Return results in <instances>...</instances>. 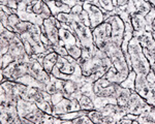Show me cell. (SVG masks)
Returning <instances> with one entry per match:
<instances>
[{
	"mask_svg": "<svg viewBox=\"0 0 155 124\" xmlns=\"http://www.w3.org/2000/svg\"><path fill=\"white\" fill-rule=\"evenodd\" d=\"M17 15L22 21L31 22L38 26L44 25V21L52 17V12L45 0H29L20 2Z\"/></svg>",
	"mask_w": 155,
	"mask_h": 124,
	"instance_id": "3",
	"label": "cell"
},
{
	"mask_svg": "<svg viewBox=\"0 0 155 124\" xmlns=\"http://www.w3.org/2000/svg\"><path fill=\"white\" fill-rule=\"evenodd\" d=\"M98 3L104 14H106L107 11H112L115 9L112 0H98Z\"/></svg>",
	"mask_w": 155,
	"mask_h": 124,
	"instance_id": "36",
	"label": "cell"
},
{
	"mask_svg": "<svg viewBox=\"0 0 155 124\" xmlns=\"http://www.w3.org/2000/svg\"><path fill=\"white\" fill-rule=\"evenodd\" d=\"M130 94H131V90L130 89H127V88H123L121 86V89H120L118 95H117V105L121 108H124L127 105L129 100V97H130Z\"/></svg>",
	"mask_w": 155,
	"mask_h": 124,
	"instance_id": "29",
	"label": "cell"
},
{
	"mask_svg": "<svg viewBox=\"0 0 155 124\" xmlns=\"http://www.w3.org/2000/svg\"><path fill=\"white\" fill-rule=\"evenodd\" d=\"M137 38H139V41L143 49L144 55L146 56L150 65L152 66L155 63V39L153 38L152 32H145L143 35Z\"/></svg>",
	"mask_w": 155,
	"mask_h": 124,
	"instance_id": "13",
	"label": "cell"
},
{
	"mask_svg": "<svg viewBox=\"0 0 155 124\" xmlns=\"http://www.w3.org/2000/svg\"><path fill=\"white\" fill-rule=\"evenodd\" d=\"M83 8L87 11L89 16L90 28L91 29H94L95 27L104 22V14L98 6L90 3L88 1H85L83 2Z\"/></svg>",
	"mask_w": 155,
	"mask_h": 124,
	"instance_id": "17",
	"label": "cell"
},
{
	"mask_svg": "<svg viewBox=\"0 0 155 124\" xmlns=\"http://www.w3.org/2000/svg\"><path fill=\"white\" fill-rule=\"evenodd\" d=\"M120 89H121L120 84L112 83L104 76L93 83L94 93L99 97H110L117 99V95H118Z\"/></svg>",
	"mask_w": 155,
	"mask_h": 124,
	"instance_id": "8",
	"label": "cell"
},
{
	"mask_svg": "<svg viewBox=\"0 0 155 124\" xmlns=\"http://www.w3.org/2000/svg\"><path fill=\"white\" fill-rule=\"evenodd\" d=\"M104 22L111 24L112 27V41H114L116 44H118L119 47H121L122 44V39H123V34L125 31V23L122 21V19L117 15L109 17Z\"/></svg>",
	"mask_w": 155,
	"mask_h": 124,
	"instance_id": "12",
	"label": "cell"
},
{
	"mask_svg": "<svg viewBox=\"0 0 155 124\" xmlns=\"http://www.w3.org/2000/svg\"><path fill=\"white\" fill-rule=\"evenodd\" d=\"M22 0H0V5H6L12 9H17Z\"/></svg>",
	"mask_w": 155,
	"mask_h": 124,
	"instance_id": "39",
	"label": "cell"
},
{
	"mask_svg": "<svg viewBox=\"0 0 155 124\" xmlns=\"http://www.w3.org/2000/svg\"><path fill=\"white\" fill-rule=\"evenodd\" d=\"M0 24L3 25L6 29L8 27V16L2 9H0Z\"/></svg>",
	"mask_w": 155,
	"mask_h": 124,
	"instance_id": "40",
	"label": "cell"
},
{
	"mask_svg": "<svg viewBox=\"0 0 155 124\" xmlns=\"http://www.w3.org/2000/svg\"><path fill=\"white\" fill-rule=\"evenodd\" d=\"M128 2V0H117V3H118V6H121V5H124Z\"/></svg>",
	"mask_w": 155,
	"mask_h": 124,
	"instance_id": "44",
	"label": "cell"
},
{
	"mask_svg": "<svg viewBox=\"0 0 155 124\" xmlns=\"http://www.w3.org/2000/svg\"><path fill=\"white\" fill-rule=\"evenodd\" d=\"M38 106H36V103H32V101L26 100L24 98L20 97L18 99V103H17V110H18V114L20 118L26 117L28 114L31 113L32 111H34Z\"/></svg>",
	"mask_w": 155,
	"mask_h": 124,
	"instance_id": "23",
	"label": "cell"
},
{
	"mask_svg": "<svg viewBox=\"0 0 155 124\" xmlns=\"http://www.w3.org/2000/svg\"><path fill=\"white\" fill-rule=\"evenodd\" d=\"M82 110L79 101L76 98H66L63 97L58 103L53 106V116L62 115V114L71 113V112H76Z\"/></svg>",
	"mask_w": 155,
	"mask_h": 124,
	"instance_id": "16",
	"label": "cell"
},
{
	"mask_svg": "<svg viewBox=\"0 0 155 124\" xmlns=\"http://www.w3.org/2000/svg\"><path fill=\"white\" fill-rule=\"evenodd\" d=\"M71 124H92L93 123L91 119L88 117L87 114L72 119V120H71Z\"/></svg>",
	"mask_w": 155,
	"mask_h": 124,
	"instance_id": "38",
	"label": "cell"
},
{
	"mask_svg": "<svg viewBox=\"0 0 155 124\" xmlns=\"http://www.w3.org/2000/svg\"><path fill=\"white\" fill-rule=\"evenodd\" d=\"M57 21L56 17L52 16L49 19H46L44 21V28L45 33L50 41V43L53 46V49L55 50L57 47L61 46L60 44V36H59V28L57 27Z\"/></svg>",
	"mask_w": 155,
	"mask_h": 124,
	"instance_id": "14",
	"label": "cell"
},
{
	"mask_svg": "<svg viewBox=\"0 0 155 124\" xmlns=\"http://www.w3.org/2000/svg\"><path fill=\"white\" fill-rule=\"evenodd\" d=\"M131 24L134 27V36L140 37L143 35L145 32H147L146 27H147V21L146 17L143 15L136 12L131 16Z\"/></svg>",
	"mask_w": 155,
	"mask_h": 124,
	"instance_id": "22",
	"label": "cell"
},
{
	"mask_svg": "<svg viewBox=\"0 0 155 124\" xmlns=\"http://www.w3.org/2000/svg\"><path fill=\"white\" fill-rule=\"evenodd\" d=\"M152 28H153V30L155 31V19H154V21H153V24H152Z\"/></svg>",
	"mask_w": 155,
	"mask_h": 124,
	"instance_id": "46",
	"label": "cell"
},
{
	"mask_svg": "<svg viewBox=\"0 0 155 124\" xmlns=\"http://www.w3.org/2000/svg\"><path fill=\"white\" fill-rule=\"evenodd\" d=\"M57 59H58V54L55 51L50 52V53H48L44 57V60H42L41 64H42V66H44L45 70L48 73H52L55 64H56V62H57Z\"/></svg>",
	"mask_w": 155,
	"mask_h": 124,
	"instance_id": "28",
	"label": "cell"
},
{
	"mask_svg": "<svg viewBox=\"0 0 155 124\" xmlns=\"http://www.w3.org/2000/svg\"><path fill=\"white\" fill-rule=\"evenodd\" d=\"M59 36L60 44L65 47L68 55L76 60H79L83 53V47L74 33L71 27L65 23H61V27L59 28Z\"/></svg>",
	"mask_w": 155,
	"mask_h": 124,
	"instance_id": "5",
	"label": "cell"
},
{
	"mask_svg": "<svg viewBox=\"0 0 155 124\" xmlns=\"http://www.w3.org/2000/svg\"><path fill=\"white\" fill-rule=\"evenodd\" d=\"M81 1H83V2H85V1H89V0H81Z\"/></svg>",
	"mask_w": 155,
	"mask_h": 124,
	"instance_id": "47",
	"label": "cell"
},
{
	"mask_svg": "<svg viewBox=\"0 0 155 124\" xmlns=\"http://www.w3.org/2000/svg\"><path fill=\"white\" fill-rule=\"evenodd\" d=\"M146 78L150 83H155V73H154V71L152 68H151V70L149 71V73L146 76Z\"/></svg>",
	"mask_w": 155,
	"mask_h": 124,
	"instance_id": "43",
	"label": "cell"
},
{
	"mask_svg": "<svg viewBox=\"0 0 155 124\" xmlns=\"http://www.w3.org/2000/svg\"><path fill=\"white\" fill-rule=\"evenodd\" d=\"M14 61H16V60H15V58L9 53H6V54H4V55L0 56V65H1V69H4L5 67H7V66Z\"/></svg>",
	"mask_w": 155,
	"mask_h": 124,
	"instance_id": "37",
	"label": "cell"
},
{
	"mask_svg": "<svg viewBox=\"0 0 155 124\" xmlns=\"http://www.w3.org/2000/svg\"><path fill=\"white\" fill-rule=\"evenodd\" d=\"M128 54L130 56L132 70H134L137 74L147 76L149 71L151 70V65H150L146 56L144 55L143 49H142L139 38L137 36H134L131 41H129Z\"/></svg>",
	"mask_w": 155,
	"mask_h": 124,
	"instance_id": "4",
	"label": "cell"
},
{
	"mask_svg": "<svg viewBox=\"0 0 155 124\" xmlns=\"http://www.w3.org/2000/svg\"><path fill=\"white\" fill-rule=\"evenodd\" d=\"M83 84L76 82L74 80H63L62 81L61 93L66 98H76L78 99L81 96V87Z\"/></svg>",
	"mask_w": 155,
	"mask_h": 124,
	"instance_id": "19",
	"label": "cell"
},
{
	"mask_svg": "<svg viewBox=\"0 0 155 124\" xmlns=\"http://www.w3.org/2000/svg\"><path fill=\"white\" fill-rule=\"evenodd\" d=\"M82 68L83 76L87 78V82L94 83L98 79L102 78L112 66L111 59L106 52L97 49L94 56L87 58H80L77 60Z\"/></svg>",
	"mask_w": 155,
	"mask_h": 124,
	"instance_id": "1",
	"label": "cell"
},
{
	"mask_svg": "<svg viewBox=\"0 0 155 124\" xmlns=\"http://www.w3.org/2000/svg\"><path fill=\"white\" fill-rule=\"evenodd\" d=\"M28 73L31 74L36 80L42 82L45 84H48L51 80V73H48L45 70L42 64L37 59L31 58L28 63Z\"/></svg>",
	"mask_w": 155,
	"mask_h": 124,
	"instance_id": "18",
	"label": "cell"
},
{
	"mask_svg": "<svg viewBox=\"0 0 155 124\" xmlns=\"http://www.w3.org/2000/svg\"><path fill=\"white\" fill-rule=\"evenodd\" d=\"M137 121V123L142 124H155V106L152 111L145 112V113L139 115Z\"/></svg>",
	"mask_w": 155,
	"mask_h": 124,
	"instance_id": "31",
	"label": "cell"
},
{
	"mask_svg": "<svg viewBox=\"0 0 155 124\" xmlns=\"http://www.w3.org/2000/svg\"><path fill=\"white\" fill-rule=\"evenodd\" d=\"M48 6L51 9L52 16L56 17L57 15L64 12V14H69L71 11V8L66 4L62 3V2L58 1V0H50V1H46Z\"/></svg>",
	"mask_w": 155,
	"mask_h": 124,
	"instance_id": "25",
	"label": "cell"
},
{
	"mask_svg": "<svg viewBox=\"0 0 155 124\" xmlns=\"http://www.w3.org/2000/svg\"><path fill=\"white\" fill-rule=\"evenodd\" d=\"M154 109L153 106L149 105L146 99L139 95L136 91H131L130 97L125 106V111L127 114H134V115H141L145 112L152 111Z\"/></svg>",
	"mask_w": 155,
	"mask_h": 124,
	"instance_id": "11",
	"label": "cell"
},
{
	"mask_svg": "<svg viewBox=\"0 0 155 124\" xmlns=\"http://www.w3.org/2000/svg\"><path fill=\"white\" fill-rule=\"evenodd\" d=\"M132 1H134V5H136L137 12L143 15V16H146L150 11L151 7L153 6L151 4V2L146 1V0H132Z\"/></svg>",
	"mask_w": 155,
	"mask_h": 124,
	"instance_id": "30",
	"label": "cell"
},
{
	"mask_svg": "<svg viewBox=\"0 0 155 124\" xmlns=\"http://www.w3.org/2000/svg\"><path fill=\"white\" fill-rule=\"evenodd\" d=\"M136 78H137V73H134V70H130L128 73V76L126 77V79L122 82L120 85L123 88L130 89L131 91H134V86H136Z\"/></svg>",
	"mask_w": 155,
	"mask_h": 124,
	"instance_id": "34",
	"label": "cell"
},
{
	"mask_svg": "<svg viewBox=\"0 0 155 124\" xmlns=\"http://www.w3.org/2000/svg\"><path fill=\"white\" fill-rule=\"evenodd\" d=\"M134 27H132L131 23H125V31L123 34V39H122L121 49L123 51L124 55L128 54V44L134 37Z\"/></svg>",
	"mask_w": 155,
	"mask_h": 124,
	"instance_id": "27",
	"label": "cell"
},
{
	"mask_svg": "<svg viewBox=\"0 0 155 124\" xmlns=\"http://www.w3.org/2000/svg\"><path fill=\"white\" fill-rule=\"evenodd\" d=\"M152 90V83L147 80L146 76L142 74H137L136 78V86H134V91L141 95L142 97L146 99V101L150 98Z\"/></svg>",
	"mask_w": 155,
	"mask_h": 124,
	"instance_id": "20",
	"label": "cell"
},
{
	"mask_svg": "<svg viewBox=\"0 0 155 124\" xmlns=\"http://www.w3.org/2000/svg\"><path fill=\"white\" fill-rule=\"evenodd\" d=\"M58 1L62 2V3H64V4H66V5H68L71 8H72L74 6L78 5V4L83 3V1H81V0H58Z\"/></svg>",
	"mask_w": 155,
	"mask_h": 124,
	"instance_id": "41",
	"label": "cell"
},
{
	"mask_svg": "<svg viewBox=\"0 0 155 124\" xmlns=\"http://www.w3.org/2000/svg\"><path fill=\"white\" fill-rule=\"evenodd\" d=\"M45 1H50V0H45Z\"/></svg>",
	"mask_w": 155,
	"mask_h": 124,
	"instance_id": "48",
	"label": "cell"
},
{
	"mask_svg": "<svg viewBox=\"0 0 155 124\" xmlns=\"http://www.w3.org/2000/svg\"><path fill=\"white\" fill-rule=\"evenodd\" d=\"M78 101H79L82 110H84V111L95 110V106H94V103H93V101H92V99L90 98L89 96L85 95V94H81V96L78 98Z\"/></svg>",
	"mask_w": 155,
	"mask_h": 124,
	"instance_id": "33",
	"label": "cell"
},
{
	"mask_svg": "<svg viewBox=\"0 0 155 124\" xmlns=\"http://www.w3.org/2000/svg\"><path fill=\"white\" fill-rule=\"evenodd\" d=\"M149 1L151 2V4H152V5L155 6V0H149Z\"/></svg>",
	"mask_w": 155,
	"mask_h": 124,
	"instance_id": "45",
	"label": "cell"
},
{
	"mask_svg": "<svg viewBox=\"0 0 155 124\" xmlns=\"http://www.w3.org/2000/svg\"><path fill=\"white\" fill-rule=\"evenodd\" d=\"M52 105H56V103H58L60 100H61L62 98L64 97L63 94H62L61 92H57L55 94H52Z\"/></svg>",
	"mask_w": 155,
	"mask_h": 124,
	"instance_id": "42",
	"label": "cell"
},
{
	"mask_svg": "<svg viewBox=\"0 0 155 124\" xmlns=\"http://www.w3.org/2000/svg\"><path fill=\"white\" fill-rule=\"evenodd\" d=\"M104 77H106L110 82H112V83L121 84L122 82L124 81V79L122 78V76L118 73V70H117L113 65H112L109 70L107 71L106 74H104Z\"/></svg>",
	"mask_w": 155,
	"mask_h": 124,
	"instance_id": "32",
	"label": "cell"
},
{
	"mask_svg": "<svg viewBox=\"0 0 155 124\" xmlns=\"http://www.w3.org/2000/svg\"><path fill=\"white\" fill-rule=\"evenodd\" d=\"M8 53L14 57L16 61L21 60V61L29 62L31 60V57L27 54L23 41H22V39L20 38V36L18 34H16V35L11 39Z\"/></svg>",
	"mask_w": 155,
	"mask_h": 124,
	"instance_id": "15",
	"label": "cell"
},
{
	"mask_svg": "<svg viewBox=\"0 0 155 124\" xmlns=\"http://www.w3.org/2000/svg\"><path fill=\"white\" fill-rule=\"evenodd\" d=\"M104 52L109 56V58L111 59L112 65L118 70V73L121 74L122 78L125 80L126 77L129 73V68L128 65H127L125 55H124L121 47H119L118 44H116L112 41L111 43L107 44Z\"/></svg>",
	"mask_w": 155,
	"mask_h": 124,
	"instance_id": "7",
	"label": "cell"
},
{
	"mask_svg": "<svg viewBox=\"0 0 155 124\" xmlns=\"http://www.w3.org/2000/svg\"><path fill=\"white\" fill-rule=\"evenodd\" d=\"M146 21H147V27H146V30L149 32L153 31V28H152V24H153V21L155 19V6H152L151 9L148 14L146 15Z\"/></svg>",
	"mask_w": 155,
	"mask_h": 124,
	"instance_id": "35",
	"label": "cell"
},
{
	"mask_svg": "<svg viewBox=\"0 0 155 124\" xmlns=\"http://www.w3.org/2000/svg\"><path fill=\"white\" fill-rule=\"evenodd\" d=\"M112 27L107 22H104L94 29H92L93 41L97 49L104 52L107 44L112 41Z\"/></svg>",
	"mask_w": 155,
	"mask_h": 124,
	"instance_id": "9",
	"label": "cell"
},
{
	"mask_svg": "<svg viewBox=\"0 0 155 124\" xmlns=\"http://www.w3.org/2000/svg\"><path fill=\"white\" fill-rule=\"evenodd\" d=\"M0 121L1 124H22L17 108L0 106Z\"/></svg>",
	"mask_w": 155,
	"mask_h": 124,
	"instance_id": "21",
	"label": "cell"
},
{
	"mask_svg": "<svg viewBox=\"0 0 155 124\" xmlns=\"http://www.w3.org/2000/svg\"><path fill=\"white\" fill-rule=\"evenodd\" d=\"M28 63L26 61H14L7 67L1 69V83L8 80L15 82L28 73Z\"/></svg>",
	"mask_w": 155,
	"mask_h": 124,
	"instance_id": "10",
	"label": "cell"
},
{
	"mask_svg": "<svg viewBox=\"0 0 155 124\" xmlns=\"http://www.w3.org/2000/svg\"><path fill=\"white\" fill-rule=\"evenodd\" d=\"M15 82H18V83H21V84H24L26 86H31V87H37V88H41V89H44L46 90V87H47V84L42 83V82L36 80L35 78L31 76V74L27 73L25 76L21 77L19 78L18 80H16Z\"/></svg>",
	"mask_w": 155,
	"mask_h": 124,
	"instance_id": "26",
	"label": "cell"
},
{
	"mask_svg": "<svg viewBox=\"0 0 155 124\" xmlns=\"http://www.w3.org/2000/svg\"><path fill=\"white\" fill-rule=\"evenodd\" d=\"M87 115H88V117L91 119L93 123H102V124H115L116 123V121H115L113 118L109 117V116H106L99 110L88 111Z\"/></svg>",
	"mask_w": 155,
	"mask_h": 124,
	"instance_id": "24",
	"label": "cell"
},
{
	"mask_svg": "<svg viewBox=\"0 0 155 124\" xmlns=\"http://www.w3.org/2000/svg\"><path fill=\"white\" fill-rule=\"evenodd\" d=\"M41 30L37 32H26V33L19 34L20 38L22 39L26 50L27 54L33 59H37V57L42 54H48L50 52H53L49 50L45 46V44L41 41Z\"/></svg>",
	"mask_w": 155,
	"mask_h": 124,
	"instance_id": "6",
	"label": "cell"
},
{
	"mask_svg": "<svg viewBox=\"0 0 155 124\" xmlns=\"http://www.w3.org/2000/svg\"><path fill=\"white\" fill-rule=\"evenodd\" d=\"M56 19L61 23H65L71 27L74 33L76 34V36L79 38V41H81L83 50L86 52H88L90 56H94L97 48L94 44L93 41V35H92V29L89 26H86L84 23H82L79 20L77 16H74V14L69 12V14H61L57 15Z\"/></svg>",
	"mask_w": 155,
	"mask_h": 124,
	"instance_id": "2",
	"label": "cell"
}]
</instances>
